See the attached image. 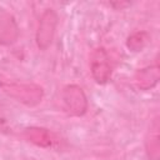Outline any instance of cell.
Listing matches in <instances>:
<instances>
[{
	"label": "cell",
	"instance_id": "1",
	"mask_svg": "<svg viewBox=\"0 0 160 160\" xmlns=\"http://www.w3.org/2000/svg\"><path fill=\"white\" fill-rule=\"evenodd\" d=\"M0 89L11 99L26 105L35 106L44 98V89L34 82L0 79Z\"/></svg>",
	"mask_w": 160,
	"mask_h": 160
},
{
	"label": "cell",
	"instance_id": "2",
	"mask_svg": "<svg viewBox=\"0 0 160 160\" xmlns=\"http://www.w3.org/2000/svg\"><path fill=\"white\" fill-rule=\"evenodd\" d=\"M61 102L64 110L71 116H82L89 106L85 91L76 84H70L62 88Z\"/></svg>",
	"mask_w": 160,
	"mask_h": 160
},
{
	"label": "cell",
	"instance_id": "3",
	"mask_svg": "<svg viewBox=\"0 0 160 160\" xmlns=\"http://www.w3.org/2000/svg\"><path fill=\"white\" fill-rule=\"evenodd\" d=\"M58 20H59L58 14L52 9H46L41 14L35 35L36 45L40 50H46L52 44L58 28Z\"/></svg>",
	"mask_w": 160,
	"mask_h": 160
},
{
	"label": "cell",
	"instance_id": "4",
	"mask_svg": "<svg viewBox=\"0 0 160 160\" xmlns=\"http://www.w3.org/2000/svg\"><path fill=\"white\" fill-rule=\"evenodd\" d=\"M90 72L95 82L104 85L109 82L112 74L110 58L104 48H98L92 51L90 58Z\"/></svg>",
	"mask_w": 160,
	"mask_h": 160
},
{
	"label": "cell",
	"instance_id": "5",
	"mask_svg": "<svg viewBox=\"0 0 160 160\" xmlns=\"http://www.w3.org/2000/svg\"><path fill=\"white\" fill-rule=\"evenodd\" d=\"M22 136L26 141L44 149H56L61 145V138L56 132L45 128H26L22 131Z\"/></svg>",
	"mask_w": 160,
	"mask_h": 160
},
{
	"label": "cell",
	"instance_id": "6",
	"mask_svg": "<svg viewBox=\"0 0 160 160\" xmlns=\"http://www.w3.org/2000/svg\"><path fill=\"white\" fill-rule=\"evenodd\" d=\"M20 35L19 25L15 18L6 10H0V45L14 44Z\"/></svg>",
	"mask_w": 160,
	"mask_h": 160
},
{
	"label": "cell",
	"instance_id": "7",
	"mask_svg": "<svg viewBox=\"0 0 160 160\" xmlns=\"http://www.w3.org/2000/svg\"><path fill=\"white\" fill-rule=\"evenodd\" d=\"M160 80V69L158 65H149L136 71L134 75V84L138 89L146 91L158 85Z\"/></svg>",
	"mask_w": 160,
	"mask_h": 160
},
{
	"label": "cell",
	"instance_id": "8",
	"mask_svg": "<svg viewBox=\"0 0 160 160\" xmlns=\"http://www.w3.org/2000/svg\"><path fill=\"white\" fill-rule=\"evenodd\" d=\"M160 135H159V119L155 118L145 136V151L149 160L160 159Z\"/></svg>",
	"mask_w": 160,
	"mask_h": 160
},
{
	"label": "cell",
	"instance_id": "9",
	"mask_svg": "<svg viewBox=\"0 0 160 160\" xmlns=\"http://www.w3.org/2000/svg\"><path fill=\"white\" fill-rule=\"evenodd\" d=\"M15 116L8 102L0 98V132L1 134H10L14 131L15 128Z\"/></svg>",
	"mask_w": 160,
	"mask_h": 160
},
{
	"label": "cell",
	"instance_id": "10",
	"mask_svg": "<svg viewBox=\"0 0 160 160\" xmlns=\"http://www.w3.org/2000/svg\"><path fill=\"white\" fill-rule=\"evenodd\" d=\"M149 42V35L146 31H136L132 32L128 40H126V46L131 51H141Z\"/></svg>",
	"mask_w": 160,
	"mask_h": 160
}]
</instances>
